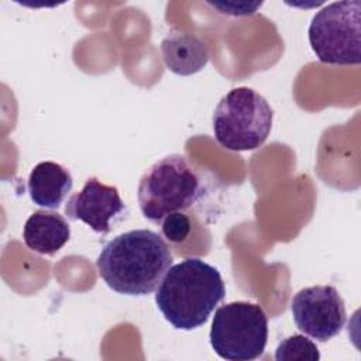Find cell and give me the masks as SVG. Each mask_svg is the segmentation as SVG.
<instances>
[{
  "label": "cell",
  "mask_w": 361,
  "mask_h": 361,
  "mask_svg": "<svg viewBox=\"0 0 361 361\" xmlns=\"http://www.w3.org/2000/svg\"><path fill=\"white\" fill-rule=\"evenodd\" d=\"M226 296L217 268L200 258H186L171 265L155 293L162 316L178 330L203 326Z\"/></svg>",
  "instance_id": "2"
},
{
  "label": "cell",
  "mask_w": 361,
  "mask_h": 361,
  "mask_svg": "<svg viewBox=\"0 0 361 361\" xmlns=\"http://www.w3.org/2000/svg\"><path fill=\"white\" fill-rule=\"evenodd\" d=\"M73 179L62 165L44 161L37 164L28 176L27 189L31 200L44 209H58L72 190Z\"/></svg>",
  "instance_id": "10"
},
{
  "label": "cell",
  "mask_w": 361,
  "mask_h": 361,
  "mask_svg": "<svg viewBox=\"0 0 361 361\" xmlns=\"http://www.w3.org/2000/svg\"><path fill=\"white\" fill-rule=\"evenodd\" d=\"M172 259L169 245L158 233L138 228L110 240L102 248L96 268L114 292L145 296L158 288Z\"/></svg>",
  "instance_id": "1"
},
{
  "label": "cell",
  "mask_w": 361,
  "mask_h": 361,
  "mask_svg": "<svg viewBox=\"0 0 361 361\" xmlns=\"http://www.w3.org/2000/svg\"><path fill=\"white\" fill-rule=\"evenodd\" d=\"M65 214L71 220L83 221L97 234H109L126 217L127 206L116 186L89 178L82 190L66 202Z\"/></svg>",
  "instance_id": "8"
},
{
  "label": "cell",
  "mask_w": 361,
  "mask_h": 361,
  "mask_svg": "<svg viewBox=\"0 0 361 361\" xmlns=\"http://www.w3.org/2000/svg\"><path fill=\"white\" fill-rule=\"evenodd\" d=\"M71 237V228L63 216L55 212L37 210L25 221L23 240L25 245L44 255L58 252Z\"/></svg>",
  "instance_id": "11"
},
{
  "label": "cell",
  "mask_w": 361,
  "mask_h": 361,
  "mask_svg": "<svg viewBox=\"0 0 361 361\" xmlns=\"http://www.w3.org/2000/svg\"><path fill=\"white\" fill-rule=\"evenodd\" d=\"M274 110L257 90L241 86L224 94L213 113L216 141L230 151H251L268 138Z\"/></svg>",
  "instance_id": "4"
},
{
  "label": "cell",
  "mask_w": 361,
  "mask_h": 361,
  "mask_svg": "<svg viewBox=\"0 0 361 361\" xmlns=\"http://www.w3.org/2000/svg\"><path fill=\"white\" fill-rule=\"evenodd\" d=\"M209 338L214 353L224 360H255L268 341V316L257 303H226L214 312Z\"/></svg>",
  "instance_id": "5"
},
{
  "label": "cell",
  "mask_w": 361,
  "mask_h": 361,
  "mask_svg": "<svg viewBox=\"0 0 361 361\" xmlns=\"http://www.w3.org/2000/svg\"><path fill=\"white\" fill-rule=\"evenodd\" d=\"M296 327L317 341H327L340 334L345 324V305L331 285L300 289L290 303Z\"/></svg>",
  "instance_id": "7"
},
{
  "label": "cell",
  "mask_w": 361,
  "mask_h": 361,
  "mask_svg": "<svg viewBox=\"0 0 361 361\" xmlns=\"http://www.w3.org/2000/svg\"><path fill=\"white\" fill-rule=\"evenodd\" d=\"M309 44L317 59L329 65H360L361 62V3L334 1L312 18Z\"/></svg>",
  "instance_id": "6"
},
{
  "label": "cell",
  "mask_w": 361,
  "mask_h": 361,
  "mask_svg": "<svg viewBox=\"0 0 361 361\" xmlns=\"http://www.w3.org/2000/svg\"><path fill=\"white\" fill-rule=\"evenodd\" d=\"M165 66L179 76H189L202 71L209 62L207 45L195 34L172 28L161 41Z\"/></svg>",
  "instance_id": "9"
},
{
  "label": "cell",
  "mask_w": 361,
  "mask_h": 361,
  "mask_svg": "<svg viewBox=\"0 0 361 361\" xmlns=\"http://www.w3.org/2000/svg\"><path fill=\"white\" fill-rule=\"evenodd\" d=\"M161 224L162 234L171 243H180L190 233V220L182 212H175L166 216Z\"/></svg>",
  "instance_id": "13"
},
{
  "label": "cell",
  "mask_w": 361,
  "mask_h": 361,
  "mask_svg": "<svg viewBox=\"0 0 361 361\" xmlns=\"http://www.w3.org/2000/svg\"><path fill=\"white\" fill-rule=\"evenodd\" d=\"M203 193L202 180L193 165L180 154L154 162L141 176L137 199L142 216L152 223L193 206Z\"/></svg>",
  "instance_id": "3"
},
{
  "label": "cell",
  "mask_w": 361,
  "mask_h": 361,
  "mask_svg": "<svg viewBox=\"0 0 361 361\" xmlns=\"http://www.w3.org/2000/svg\"><path fill=\"white\" fill-rule=\"evenodd\" d=\"M320 353L317 345L302 334H293L282 340L275 350L276 361H317Z\"/></svg>",
  "instance_id": "12"
}]
</instances>
